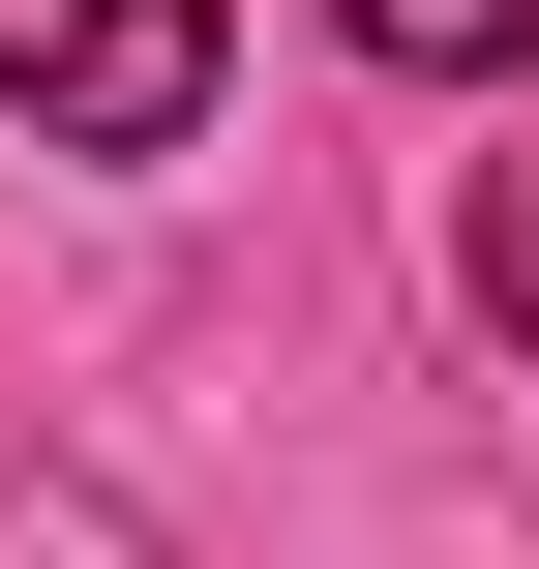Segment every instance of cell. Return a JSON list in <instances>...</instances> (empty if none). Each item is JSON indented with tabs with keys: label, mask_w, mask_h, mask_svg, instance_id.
<instances>
[{
	"label": "cell",
	"mask_w": 539,
	"mask_h": 569,
	"mask_svg": "<svg viewBox=\"0 0 539 569\" xmlns=\"http://www.w3.org/2000/svg\"><path fill=\"white\" fill-rule=\"evenodd\" d=\"M0 120L30 150H180L210 120V0H0Z\"/></svg>",
	"instance_id": "cell-1"
},
{
	"label": "cell",
	"mask_w": 539,
	"mask_h": 569,
	"mask_svg": "<svg viewBox=\"0 0 539 569\" xmlns=\"http://www.w3.org/2000/svg\"><path fill=\"white\" fill-rule=\"evenodd\" d=\"M360 60H420V90H539V0H330Z\"/></svg>",
	"instance_id": "cell-2"
},
{
	"label": "cell",
	"mask_w": 539,
	"mask_h": 569,
	"mask_svg": "<svg viewBox=\"0 0 539 569\" xmlns=\"http://www.w3.org/2000/svg\"><path fill=\"white\" fill-rule=\"evenodd\" d=\"M480 300H510V330H539V150H510V180H480Z\"/></svg>",
	"instance_id": "cell-3"
}]
</instances>
